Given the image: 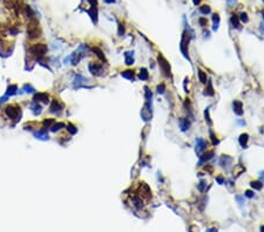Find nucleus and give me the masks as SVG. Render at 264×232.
I'll list each match as a JSON object with an SVG mask.
<instances>
[{
	"instance_id": "37998d69",
	"label": "nucleus",
	"mask_w": 264,
	"mask_h": 232,
	"mask_svg": "<svg viewBox=\"0 0 264 232\" xmlns=\"http://www.w3.org/2000/svg\"><path fill=\"white\" fill-rule=\"evenodd\" d=\"M192 3H194V5H199L201 3V0H192Z\"/></svg>"
},
{
	"instance_id": "9d476101",
	"label": "nucleus",
	"mask_w": 264,
	"mask_h": 232,
	"mask_svg": "<svg viewBox=\"0 0 264 232\" xmlns=\"http://www.w3.org/2000/svg\"><path fill=\"white\" fill-rule=\"evenodd\" d=\"M6 114L11 117V118H15L19 114V108H15V107H8L6 109Z\"/></svg>"
},
{
	"instance_id": "c85d7f7f",
	"label": "nucleus",
	"mask_w": 264,
	"mask_h": 232,
	"mask_svg": "<svg viewBox=\"0 0 264 232\" xmlns=\"http://www.w3.org/2000/svg\"><path fill=\"white\" fill-rule=\"evenodd\" d=\"M210 138H211V142H213L214 146H217V144H218V139H217V137L215 136V134L213 133V130H210Z\"/></svg>"
},
{
	"instance_id": "bb28decb",
	"label": "nucleus",
	"mask_w": 264,
	"mask_h": 232,
	"mask_svg": "<svg viewBox=\"0 0 264 232\" xmlns=\"http://www.w3.org/2000/svg\"><path fill=\"white\" fill-rule=\"evenodd\" d=\"M199 79H200L201 83H207V75H205V74L202 72L201 69L199 70Z\"/></svg>"
},
{
	"instance_id": "393cba45",
	"label": "nucleus",
	"mask_w": 264,
	"mask_h": 232,
	"mask_svg": "<svg viewBox=\"0 0 264 232\" xmlns=\"http://www.w3.org/2000/svg\"><path fill=\"white\" fill-rule=\"evenodd\" d=\"M238 18H239V21H241V22H248V21H249L248 14L244 13V12H242V13L238 15Z\"/></svg>"
},
{
	"instance_id": "aec40b11",
	"label": "nucleus",
	"mask_w": 264,
	"mask_h": 232,
	"mask_svg": "<svg viewBox=\"0 0 264 232\" xmlns=\"http://www.w3.org/2000/svg\"><path fill=\"white\" fill-rule=\"evenodd\" d=\"M61 109H62V107H61V105H59V103H58L57 101L53 102V104H52V107H50V112H52V113L60 112Z\"/></svg>"
},
{
	"instance_id": "a18cd8bd",
	"label": "nucleus",
	"mask_w": 264,
	"mask_h": 232,
	"mask_svg": "<svg viewBox=\"0 0 264 232\" xmlns=\"http://www.w3.org/2000/svg\"><path fill=\"white\" fill-rule=\"evenodd\" d=\"M263 1H264V0H263Z\"/></svg>"
},
{
	"instance_id": "f704fd0d",
	"label": "nucleus",
	"mask_w": 264,
	"mask_h": 232,
	"mask_svg": "<svg viewBox=\"0 0 264 232\" xmlns=\"http://www.w3.org/2000/svg\"><path fill=\"white\" fill-rule=\"evenodd\" d=\"M67 129H68V131H69L70 134H75V133H76V128L73 127L72 124H68V128H67Z\"/></svg>"
},
{
	"instance_id": "a211bd4d",
	"label": "nucleus",
	"mask_w": 264,
	"mask_h": 232,
	"mask_svg": "<svg viewBox=\"0 0 264 232\" xmlns=\"http://www.w3.org/2000/svg\"><path fill=\"white\" fill-rule=\"evenodd\" d=\"M220 15L218 14H214L213 15V21H214V26H213V31H217L218 29V25H220Z\"/></svg>"
},
{
	"instance_id": "c756f323",
	"label": "nucleus",
	"mask_w": 264,
	"mask_h": 232,
	"mask_svg": "<svg viewBox=\"0 0 264 232\" xmlns=\"http://www.w3.org/2000/svg\"><path fill=\"white\" fill-rule=\"evenodd\" d=\"M204 116H205V121H207V123L209 124V126H211V124H213V122H211V120H210V115H209V107L205 109V112H204Z\"/></svg>"
},
{
	"instance_id": "2eb2a0df",
	"label": "nucleus",
	"mask_w": 264,
	"mask_h": 232,
	"mask_svg": "<svg viewBox=\"0 0 264 232\" xmlns=\"http://www.w3.org/2000/svg\"><path fill=\"white\" fill-rule=\"evenodd\" d=\"M121 75L125 78V79H128V80H130V81H133L134 78H135V74H134L133 70H125V72L121 73Z\"/></svg>"
},
{
	"instance_id": "4c0bfd02",
	"label": "nucleus",
	"mask_w": 264,
	"mask_h": 232,
	"mask_svg": "<svg viewBox=\"0 0 264 232\" xmlns=\"http://www.w3.org/2000/svg\"><path fill=\"white\" fill-rule=\"evenodd\" d=\"M216 181H217L218 184H223L224 183V178H223V176H218V177H216Z\"/></svg>"
},
{
	"instance_id": "6ab92c4d",
	"label": "nucleus",
	"mask_w": 264,
	"mask_h": 232,
	"mask_svg": "<svg viewBox=\"0 0 264 232\" xmlns=\"http://www.w3.org/2000/svg\"><path fill=\"white\" fill-rule=\"evenodd\" d=\"M125 56H126V65L130 66V65H133V63H134V59H133V52H127L126 54H125Z\"/></svg>"
},
{
	"instance_id": "4468645a",
	"label": "nucleus",
	"mask_w": 264,
	"mask_h": 232,
	"mask_svg": "<svg viewBox=\"0 0 264 232\" xmlns=\"http://www.w3.org/2000/svg\"><path fill=\"white\" fill-rule=\"evenodd\" d=\"M205 96H214V88L213 84H211V81H208V87L204 89V93Z\"/></svg>"
},
{
	"instance_id": "f8f14e48",
	"label": "nucleus",
	"mask_w": 264,
	"mask_h": 232,
	"mask_svg": "<svg viewBox=\"0 0 264 232\" xmlns=\"http://www.w3.org/2000/svg\"><path fill=\"white\" fill-rule=\"evenodd\" d=\"M138 79H140L141 81H147V80L149 79V73H148L147 68H141L140 74H138Z\"/></svg>"
},
{
	"instance_id": "6e6552de",
	"label": "nucleus",
	"mask_w": 264,
	"mask_h": 232,
	"mask_svg": "<svg viewBox=\"0 0 264 232\" xmlns=\"http://www.w3.org/2000/svg\"><path fill=\"white\" fill-rule=\"evenodd\" d=\"M213 157H214V151H207V152H204L203 155L200 156L199 165H202L203 163H205V162H208V161H210Z\"/></svg>"
},
{
	"instance_id": "ddd939ff",
	"label": "nucleus",
	"mask_w": 264,
	"mask_h": 232,
	"mask_svg": "<svg viewBox=\"0 0 264 232\" xmlns=\"http://www.w3.org/2000/svg\"><path fill=\"white\" fill-rule=\"evenodd\" d=\"M248 141H249V135L248 134H242L238 138V142H239V144L242 146V148H246V143H248Z\"/></svg>"
},
{
	"instance_id": "b1692460",
	"label": "nucleus",
	"mask_w": 264,
	"mask_h": 232,
	"mask_svg": "<svg viewBox=\"0 0 264 232\" xmlns=\"http://www.w3.org/2000/svg\"><path fill=\"white\" fill-rule=\"evenodd\" d=\"M250 185H251V188H252V189H255V190H261V189H262V186H263L262 182H258V181L251 182V183H250Z\"/></svg>"
},
{
	"instance_id": "ea45409f",
	"label": "nucleus",
	"mask_w": 264,
	"mask_h": 232,
	"mask_svg": "<svg viewBox=\"0 0 264 232\" xmlns=\"http://www.w3.org/2000/svg\"><path fill=\"white\" fill-rule=\"evenodd\" d=\"M88 1H89V4L92 6H96V4H98V0H88Z\"/></svg>"
},
{
	"instance_id": "5701e85b",
	"label": "nucleus",
	"mask_w": 264,
	"mask_h": 232,
	"mask_svg": "<svg viewBox=\"0 0 264 232\" xmlns=\"http://www.w3.org/2000/svg\"><path fill=\"white\" fill-rule=\"evenodd\" d=\"M200 12H201L202 14L207 15V14H209V13L211 12V8H210V6H208V5H203V6L200 7Z\"/></svg>"
},
{
	"instance_id": "9b49d317",
	"label": "nucleus",
	"mask_w": 264,
	"mask_h": 232,
	"mask_svg": "<svg viewBox=\"0 0 264 232\" xmlns=\"http://www.w3.org/2000/svg\"><path fill=\"white\" fill-rule=\"evenodd\" d=\"M189 127H190V122L188 121V118H184V117L180 118V128L182 131H187L189 129Z\"/></svg>"
},
{
	"instance_id": "f257e3e1",
	"label": "nucleus",
	"mask_w": 264,
	"mask_h": 232,
	"mask_svg": "<svg viewBox=\"0 0 264 232\" xmlns=\"http://www.w3.org/2000/svg\"><path fill=\"white\" fill-rule=\"evenodd\" d=\"M190 35L188 33V29H186L182 34V38H181V44H180V50L181 53L183 54V56L190 61V58H189V53H188V46H189V40H190Z\"/></svg>"
},
{
	"instance_id": "72a5a7b5",
	"label": "nucleus",
	"mask_w": 264,
	"mask_h": 232,
	"mask_svg": "<svg viewBox=\"0 0 264 232\" xmlns=\"http://www.w3.org/2000/svg\"><path fill=\"white\" fill-rule=\"evenodd\" d=\"M244 196H245V197H248V198H252L254 196H255V193H254V191H251V190H246L245 193H244Z\"/></svg>"
},
{
	"instance_id": "a878e982",
	"label": "nucleus",
	"mask_w": 264,
	"mask_h": 232,
	"mask_svg": "<svg viewBox=\"0 0 264 232\" xmlns=\"http://www.w3.org/2000/svg\"><path fill=\"white\" fill-rule=\"evenodd\" d=\"M48 96L46 94H38L37 96H35V101H44V102H47L48 100Z\"/></svg>"
},
{
	"instance_id": "20e7f679",
	"label": "nucleus",
	"mask_w": 264,
	"mask_h": 232,
	"mask_svg": "<svg viewBox=\"0 0 264 232\" xmlns=\"http://www.w3.org/2000/svg\"><path fill=\"white\" fill-rule=\"evenodd\" d=\"M233 158L230 157V156H228V155H222V157H221V159H220V165L223 168V169H225L226 171H229L230 170V167H231V164H233Z\"/></svg>"
},
{
	"instance_id": "f03ea898",
	"label": "nucleus",
	"mask_w": 264,
	"mask_h": 232,
	"mask_svg": "<svg viewBox=\"0 0 264 232\" xmlns=\"http://www.w3.org/2000/svg\"><path fill=\"white\" fill-rule=\"evenodd\" d=\"M157 61H158V66H160V68H161V70H162V73L164 74V76L170 78V76H171V69H170L169 62H168V61L163 58V55H161V54H158Z\"/></svg>"
},
{
	"instance_id": "39448f33",
	"label": "nucleus",
	"mask_w": 264,
	"mask_h": 232,
	"mask_svg": "<svg viewBox=\"0 0 264 232\" xmlns=\"http://www.w3.org/2000/svg\"><path fill=\"white\" fill-rule=\"evenodd\" d=\"M207 148V142L203 139V138H196V154H201Z\"/></svg>"
},
{
	"instance_id": "7ed1b4c3",
	"label": "nucleus",
	"mask_w": 264,
	"mask_h": 232,
	"mask_svg": "<svg viewBox=\"0 0 264 232\" xmlns=\"http://www.w3.org/2000/svg\"><path fill=\"white\" fill-rule=\"evenodd\" d=\"M151 103H146L145 107L142 108V110H141V117L143 118L145 122H148L151 120Z\"/></svg>"
},
{
	"instance_id": "c03bdc74",
	"label": "nucleus",
	"mask_w": 264,
	"mask_h": 232,
	"mask_svg": "<svg viewBox=\"0 0 264 232\" xmlns=\"http://www.w3.org/2000/svg\"><path fill=\"white\" fill-rule=\"evenodd\" d=\"M262 15H263V18H264V12H263V13H262Z\"/></svg>"
},
{
	"instance_id": "0eeeda50",
	"label": "nucleus",
	"mask_w": 264,
	"mask_h": 232,
	"mask_svg": "<svg viewBox=\"0 0 264 232\" xmlns=\"http://www.w3.org/2000/svg\"><path fill=\"white\" fill-rule=\"evenodd\" d=\"M46 46L45 45H38V46H35L33 49H32V52L34 53V55L35 56H38V58H41L45 53H46Z\"/></svg>"
},
{
	"instance_id": "cd10ccee",
	"label": "nucleus",
	"mask_w": 264,
	"mask_h": 232,
	"mask_svg": "<svg viewBox=\"0 0 264 232\" xmlns=\"http://www.w3.org/2000/svg\"><path fill=\"white\" fill-rule=\"evenodd\" d=\"M156 89H157V93H158V94H164V92H166V84H164V83L158 84Z\"/></svg>"
},
{
	"instance_id": "e433bc0d",
	"label": "nucleus",
	"mask_w": 264,
	"mask_h": 232,
	"mask_svg": "<svg viewBox=\"0 0 264 232\" xmlns=\"http://www.w3.org/2000/svg\"><path fill=\"white\" fill-rule=\"evenodd\" d=\"M204 185H205V182L204 181H201L200 184H199V190L200 191H204Z\"/></svg>"
},
{
	"instance_id": "a19ab883",
	"label": "nucleus",
	"mask_w": 264,
	"mask_h": 232,
	"mask_svg": "<svg viewBox=\"0 0 264 232\" xmlns=\"http://www.w3.org/2000/svg\"><path fill=\"white\" fill-rule=\"evenodd\" d=\"M53 122H54V120H48V121H45V124L48 127V126H50V124H52Z\"/></svg>"
},
{
	"instance_id": "dca6fc26",
	"label": "nucleus",
	"mask_w": 264,
	"mask_h": 232,
	"mask_svg": "<svg viewBox=\"0 0 264 232\" xmlns=\"http://www.w3.org/2000/svg\"><path fill=\"white\" fill-rule=\"evenodd\" d=\"M132 203H133V205H134L136 209H141V208L143 206L142 199H141L140 197H133V198H132Z\"/></svg>"
},
{
	"instance_id": "58836bf2",
	"label": "nucleus",
	"mask_w": 264,
	"mask_h": 232,
	"mask_svg": "<svg viewBox=\"0 0 264 232\" xmlns=\"http://www.w3.org/2000/svg\"><path fill=\"white\" fill-rule=\"evenodd\" d=\"M123 32H125V28H123L122 24H120V27H119V34H120V35H122V34H123Z\"/></svg>"
},
{
	"instance_id": "2f4dec72",
	"label": "nucleus",
	"mask_w": 264,
	"mask_h": 232,
	"mask_svg": "<svg viewBox=\"0 0 264 232\" xmlns=\"http://www.w3.org/2000/svg\"><path fill=\"white\" fill-rule=\"evenodd\" d=\"M35 135H37L39 138H42V139H46L47 138V135H46V131L45 130H40L39 133H37Z\"/></svg>"
},
{
	"instance_id": "412c9836",
	"label": "nucleus",
	"mask_w": 264,
	"mask_h": 232,
	"mask_svg": "<svg viewBox=\"0 0 264 232\" xmlns=\"http://www.w3.org/2000/svg\"><path fill=\"white\" fill-rule=\"evenodd\" d=\"M89 14L92 16V19L94 22L98 21V12H96V6H92V10L89 11Z\"/></svg>"
},
{
	"instance_id": "423d86ee",
	"label": "nucleus",
	"mask_w": 264,
	"mask_h": 232,
	"mask_svg": "<svg viewBox=\"0 0 264 232\" xmlns=\"http://www.w3.org/2000/svg\"><path fill=\"white\" fill-rule=\"evenodd\" d=\"M89 70H91V73L93 74V75H96V76H99V75H101L102 74V66L101 65H98V63H89Z\"/></svg>"
},
{
	"instance_id": "c9c22d12",
	"label": "nucleus",
	"mask_w": 264,
	"mask_h": 232,
	"mask_svg": "<svg viewBox=\"0 0 264 232\" xmlns=\"http://www.w3.org/2000/svg\"><path fill=\"white\" fill-rule=\"evenodd\" d=\"M199 22H200L201 26H205V25L208 24V20H207V18H200V19H199Z\"/></svg>"
},
{
	"instance_id": "1a4fd4ad",
	"label": "nucleus",
	"mask_w": 264,
	"mask_h": 232,
	"mask_svg": "<svg viewBox=\"0 0 264 232\" xmlns=\"http://www.w3.org/2000/svg\"><path fill=\"white\" fill-rule=\"evenodd\" d=\"M233 108H234V113L236 115H238V116L243 115V104H242L241 101H237V100L234 101L233 102Z\"/></svg>"
},
{
	"instance_id": "79ce46f5",
	"label": "nucleus",
	"mask_w": 264,
	"mask_h": 232,
	"mask_svg": "<svg viewBox=\"0 0 264 232\" xmlns=\"http://www.w3.org/2000/svg\"><path fill=\"white\" fill-rule=\"evenodd\" d=\"M236 199L238 201V203H239V204H243V197H239V196H237Z\"/></svg>"
},
{
	"instance_id": "473e14b6",
	"label": "nucleus",
	"mask_w": 264,
	"mask_h": 232,
	"mask_svg": "<svg viewBox=\"0 0 264 232\" xmlns=\"http://www.w3.org/2000/svg\"><path fill=\"white\" fill-rule=\"evenodd\" d=\"M93 50L95 52V54H96L101 60H104V56H103V54H102V52H101L99 48H93Z\"/></svg>"
},
{
	"instance_id": "f3484780",
	"label": "nucleus",
	"mask_w": 264,
	"mask_h": 232,
	"mask_svg": "<svg viewBox=\"0 0 264 232\" xmlns=\"http://www.w3.org/2000/svg\"><path fill=\"white\" fill-rule=\"evenodd\" d=\"M231 24H233V26L235 27V28H241V25H239V18H238V15H235V14H233L231 15Z\"/></svg>"
},
{
	"instance_id": "4be33fe9",
	"label": "nucleus",
	"mask_w": 264,
	"mask_h": 232,
	"mask_svg": "<svg viewBox=\"0 0 264 232\" xmlns=\"http://www.w3.org/2000/svg\"><path fill=\"white\" fill-rule=\"evenodd\" d=\"M83 81H87V79L83 78V76H81V75H76L75 79H74V84H75V87H79L80 83H82Z\"/></svg>"
},
{
	"instance_id": "7c9ffc66",
	"label": "nucleus",
	"mask_w": 264,
	"mask_h": 232,
	"mask_svg": "<svg viewBox=\"0 0 264 232\" xmlns=\"http://www.w3.org/2000/svg\"><path fill=\"white\" fill-rule=\"evenodd\" d=\"M63 127H65V124H63V123H57L55 126H53V127H52V131L59 130V129H61V128H63Z\"/></svg>"
}]
</instances>
